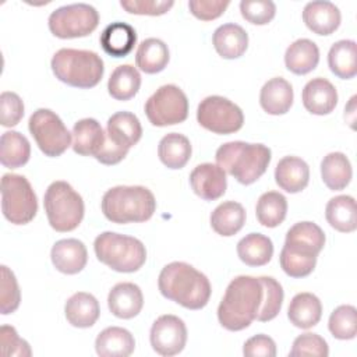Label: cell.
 Wrapping results in <instances>:
<instances>
[{"label":"cell","mask_w":357,"mask_h":357,"mask_svg":"<svg viewBox=\"0 0 357 357\" xmlns=\"http://www.w3.org/2000/svg\"><path fill=\"white\" fill-rule=\"evenodd\" d=\"M141 86V75L131 64H123L114 68L109 81V95L116 100H130L137 95Z\"/></svg>","instance_id":"obj_38"},{"label":"cell","mask_w":357,"mask_h":357,"mask_svg":"<svg viewBox=\"0 0 357 357\" xmlns=\"http://www.w3.org/2000/svg\"><path fill=\"white\" fill-rule=\"evenodd\" d=\"M43 206L49 225L60 233L77 229L85 212L82 197L63 180L53 181L47 187L43 197Z\"/></svg>","instance_id":"obj_7"},{"label":"cell","mask_w":357,"mask_h":357,"mask_svg":"<svg viewBox=\"0 0 357 357\" xmlns=\"http://www.w3.org/2000/svg\"><path fill=\"white\" fill-rule=\"evenodd\" d=\"M64 314L70 325L75 328H91L100 315V307L95 296L78 291L67 300Z\"/></svg>","instance_id":"obj_27"},{"label":"cell","mask_w":357,"mask_h":357,"mask_svg":"<svg viewBox=\"0 0 357 357\" xmlns=\"http://www.w3.org/2000/svg\"><path fill=\"white\" fill-rule=\"evenodd\" d=\"M192 191L205 201H215L226 192L227 178L222 167L213 163H201L190 174Z\"/></svg>","instance_id":"obj_15"},{"label":"cell","mask_w":357,"mask_h":357,"mask_svg":"<svg viewBox=\"0 0 357 357\" xmlns=\"http://www.w3.org/2000/svg\"><path fill=\"white\" fill-rule=\"evenodd\" d=\"M96 258L116 272L131 273L142 268L146 250L141 240L114 231L100 233L93 243Z\"/></svg>","instance_id":"obj_6"},{"label":"cell","mask_w":357,"mask_h":357,"mask_svg":"<svg viewBox=\"0 0 357 357\" xmlns=\"http://www.w3.org/2000/svg\"><path fill=\"white\" fill-rule=\"evenodd\" d=\"M0 346L3 356H31V347L26 340L21 339L14 326L3 325L0 328Z\"/></svg>","instance_id":"obj_47"},{"label":"cell","mask_w":357,"mask_h":357,"mask_svg":"<svg viewBox=\"0 0 357 357\" xmlns=\"http://www.w3.org/2000/svg\"><path fill=\"white\" fill-rule=\"evenodd\" d=\"M106 135L117 146L130 151V148L141 139L142 127L134 113L117 112L107 120Z\"/></svg>","instance_id":"obj_23"},{"label":"cell","mask_w":357,"mask_h":357,"mask_svg":"<svg viewBox=\"0 0 357 357\" xmlns=\"http://www.w3.org/2000/svg\"><path fill=\"white\" fill-rule=\"evenodd\" d=\"M319 63V49L310 39H297L284 53V64L296 75H304L315 70Z\"/></svg>","instance_id":"obj_28"},{"label":"cell","mask_w":357,"mask_h":357,"mask_svg":"<svg viewBox=\"0 0 357 357\" xmlns=\"http://www.w3.org/2000/svg\"><path fill=\"white\" fill-rule=\"evenodd\" d=\"M243 354L245 357H275L276 356L275 340L264 333L255 335L248 340H245L243 346Z\"/></svg>","instance_id":"obj_50"},{"label":"cell","mask_w":357,"mask_h":357,"mask_svg":"<svg viewBox=\"0 0 357 357\" xmlns=\"http://www.w3.org/2000/svg\"><path fill=\"white\" fill-rule=\"evenodd\" d=\"M56 78L70 86L89 89L96 86L105 73L102 57L91 50L60 49L52 57Z\"/></svg>","instance_id":"obj_5"},{"label":"cell","mask_w":357,"mask_h":357,"mask_svg":"<svg viewBox=\"0 0 357 357\" xmlns=\"http://www.w3.org/2000/svg\"><path fill=\"white\" fill-rule=\"evenodd\" d=\"M353 170L349 158L342 152H331L321 162V177L332 191L346 188L351 180Z\"/></svg>","instance_id":"obj_31"},{"label":"cell","mask_w":357,"mask_h":357,"mask_svg":"<svg viewBox=\"0 0 357 357\" xmlns=\"http://www.w3.org/2000/svg\"><path fill=\"white\" fill-rule=\"evenodd\" d=\"M259 279L264 286V301L258 311L257 321L268 322L280 312L284 294L282 284L276 279L271 276H261Z\"/></svg>","instance_id":"obj_41"},{"label":"cell","mask_w":357,"mask_h":357,"mask_svg":"<svg viewBox=\"0 0 357 357\" xmlns=\"http://www.w3.org/2000/svg\"><path fill=\"white\" fill-rule=\"evenodd\" d=\"M245 223V209L241 204L234 201H226L218 205L211 213L212 229L223 236L230 237L238 233Z\"/></svg>","instance_id":"obj_33"},{"label":"cell","mask_w":357,"mask_h":357,"mask_svg":"<svg viewBox=\"0 0 357 357\" xmlns=\"http://www.w3.org/2000/svg\"><path fill=\"white\" fill-rule=\"evenodd\" d=\"M158 287L163 297L188 310L204 308L211 297L209 279L187 262H170L159 273Z\"/></svg>","instance_id":"obj_2"},{"label":"cell","mask_w":357,"mask_h":357,"mask_svg":"<svg viewBox=\"0 0 357 357\" xmlns=\"http://www.w3.org/2000/svg\"><path fill=\"white\" fill-rule=\"evenodd\" d=\"M304 107L317 116L329 114L337 105V91L326 78H312L303 88L301 93Z\"/></svg>","instance_id":"obj_16"},{"label":"cell","mask_w":357,"mask_h":357,"mask_svg":"<svg viewBox=\"0 0 357 357\" xmlns=\"http://www.w3.org/2000/svg\"><path fill=\"white\" fill-rule=\"evenodd\" d=\"M145 114L156 127L183 123L188 116V99L177 85H162L146 100Z\"/></svg>","instance_id":"obj_11"},{"label":"cell","mask_w":357,"mask_h":357,"mask_svg":"<svg viewBox=\"0 0 357 357\" xmlns=\"http://www.w3.org/2000/svg\"><path fill=\"white\" fill-rule=\"evenodd\" d=\"M229 0H190V13L201 21H212L219 18L229 7Z\"/></svg>","instance_id":"obj_49"},{"label":"cell","mask_w":357,"mask_h":357,"mask_svg":"<svg viewBox=\"0 0 357 357\" xmlns=\"http://www.w3.org/2000/svg\"><path fill=\"white\" fill-rule=\"evenodd\" d=\"M110 312L121 319L137 317L144 307V296L141 289L131 282H121L112 287L107 296Z\"/></svg>","instance_id":"obj_18"},{"label":"cell","mask_w":357,"mask_h":357,"mask_svg":"<svg viewBox=\"0 0 357 357\" xmlns=\"http://www.w3.org/2000/svg\"><path fill=\"white\" fill-rule=\"evenodd\" d=\"M287 213V199L278 191L264 192L255 206V215L258 222L265 227L279 226Z\"/></svg>","instance_id":"obj_39"},{"label":"cell","mask_w":357,"mask_h":357,"mask_svg":"<svg viewBox=\"0 0 357 357\" xmlns=\"http://www.w3.org/2000/svg\"><path fill=\"white\" fill-rule=\"evenodd\" d=\"M322 317V304L319 298L312 293L296 294L287 308V318L290 322L301 329H310L315 326Z\"/></svg>","instance_id":"obj_29"},{"label":"cell","mask_w":357,"mask_h":357,"mask_svg":"<svg viewBox=\"0 0 357 357\" xmlns=\"http://www.w3.org/2000/svg\"><path fill=\"white\" fill-rule=\"evenodd\" d=\"M271 158V149L266 145L244 141L226 142L215 155L216 165L244 185L255 183L266 172Z\"/></svg>","instance_id":"obj_3"},{"label":"cell","mask_w":357,"mask_h":357,"mask_svg":"<svg viewBox=\"0 0 357 357\" xmlns=\"http://www.w3.org/2000/svg\"><path fill=\"white\" fill-rule=\"evenodd\" d=\"M100 206L112 223H141L153 216L156 199L144 185H117L103 194Z\"/></svg>","instance_id":"obj_4"},{"label":"cell","mask_w":357,"mask_h":357,"mask_svg":"<svg viewBox=\"0 0 357 357\" xmlns=\"http://www.w3.org/2000/svg\"><path fill=\"white\" fill-rule=\"evenodd\" d=\"M240 11L244 20L254 25H266L276 14V6L271 0H243Z\"/></svg>","instance_id":"obj_44"},{"label":"cell","mask_w":357,"mask_h":357,"mask_svg":"<svg viewBox=\"0 0 357 357\" xmlns=\"http://www.w3.org/2000/svg\"><path fill=\"white\" fill-rule=\"evenodd\" d=\"M120 6L130 14L137 15H162L173 6L172 0H121Z\"/></svg>","instance_id":"obj_48"},{"label":"cell","mask_w":357,"mask_h":357,"mask_svg":"<svg viewBox=\"0 0 357 357\" xmlns=\"http://www.w3.org/2000/svg\"><path fill=\"white\" fill-rule=\"evenodd\" d=\"M325 218L331 227L342 233H351L357 229L356 199L350 195H337L329 199L325 208Z\"/></svg>","instance_id":"obj_30"},{"label":"cell","mask_w":357,"mask_h":357,"mask_svg":"<svg viewBox=\"0 0 357 357\" xmlns=\"http://www.w3.org/2000/svg\"><path fill=\"white\" fill-rule=\"evenodd\" d=\"M1 211L13 225H26L36 216L38 199L26 177L14 173L3 174Z\"/></svg>","instance_id":"obj_8"},{"label":"cell","mask_w":357,"mask_h":357,"mask_svg":"<svg viewBox=\"0 0 357 357\" xmlns=\"http://www.w3.org/2000/svg\"><path fill=\"white\" fill-rule=\"evenodd\" d=\"M212 43L218 54L223 59L233 60L241 57L248 47V35L237 24H223L213 32Z\"/></svg>","instance_id":"obj_25"},{"label":"cell","mask_w":357,"mask_h":357,"mask_svg":"<svg viewBox=\"0 0 357 357\" xmlns=\"http://www.w3.org/2000/svg\"><path fill=\"white\" fill-rule=\"evenodd\" d=\"M339 8L326 0L310 1L303 10V21L305 26L317 35H331L340 25Z\"/></svg>","instance_id":"obj_19"},{"label":"cell","mask_w":357,"mask_h":357,"mask_svg":"<svg viewBox=\"0 0 357 357\" xmlns=\"http://www.w3.org/2000/svg\"><path fill=\"white\" fill-rule=\"evenodd\" d=\"M264 301V286L259 278L241 275L234 278L218 307L219 324L231 332L248 328L257 319Z\"/></svg>","instance_id":"obj_1"},{"label":"cell","mask_w":357,"mask_h":357,"mask_svg":"<svg viewBox=\"0 0 357 357\" xmlns=\"http://www.w3.org/2000/svg\"><path fill=\"white\" fill-rule=\"evenodd\" d=\"M324 245L325 233L318 225L312 222H298L287 230L282 250L305 258H317Z\"/></svg>","instance_id":"obj_14"},{"label":"cell","mask_w":357,"mask_h":357,"mask_svg":"<svg viewBox=\"0 0 357 357\" xmlns=\"http://www.w3.org/2000/svg\"><path fill=\"white\" fill-rule=\"evenodd\" d=\"M237 255L248 266L266 265L273 255L272 240L261 233H250L237 243Z\"/></svg>","instance_id":"obj_36"},{"label":"cell","mask_w":357,"mask_h":357,"mask_svg":"<svg viewBox=\"0 0 357 357\" xmlns=\"http://www.w3.org/2000/svg\"><path fill=\"white\" fill-rule=\"evenodd\" d=\"M293 86L282 77H275L266 81L259 92L261 107L272 116L287 113L293 105Z\"/></svg>","instance_id":"obj_22"},{"label":"cell","mask_w":357,"mask_h":357,"mask_svg":"<svg viewBox=\"0 0 357 357\" xmlns=\"http://www.w3.org/2000/svg\"><path fill=\"white\" fill-rule=\"evenodd\" d=\"M0 271V311L3 315H8L20 307L21 293L13 271H10L6 265H1Z\"/></svg>","instance_id":"obj_42"},{"label":"cell","mask_w":357,"mask_h":357,"mask_svg":"<svg viewBox=\"0 0 357 357\" xmlns=\"http://www.w3.org/2000/svg\"><path fill=\"white\" fill-rule=\"evenodd\" d=\"M149 340L152 349L165 357L183 351L187 343V328L183 319L176 315H160L151 328Z\"/></svg>","instance_id":"obj_13"},{"label":"cell","mask_w":357,"mask_h":357,"mask_svg":"<svg viewBox=\"0 0 357 357\" xmlns=\"http://www.w3.org/2000/svg\"><path fill=\"white\" fill-rule=\"evenodd\" d=\"M99 42L106 54L112 57H126L135 46L137 32L130 24L116 21L102 31Z\"/></svg>","instance_id":"obj_24"},{"label":"cell","mask_w":357,"mask_h":357,"mask_svg":"<svg viewBox=\"0 0 357 357\" xmlns=\"http://www.w3.org/2000/svg\"><path fill=\"white\" fill-rule=\"evenodd\" d=\"M279 261L283 272L290 278H296V279L308 276L317 265V258H305V257L294 255L284 250L280 251Z\"/></svg>","instance_id":"obj_46"},{"label":"cell","mask_w":357,"mask_h":357,"mask_svg":"<svg viewBox=\"0 0 357 357\" xmlns=\"http://www.w3.org/2000/svg\"><path fill=\"white\" fill-rule=\"evenodd\" d=\"M331 71L342 78L350 79L357 74V45L354 40L343 39L333 43L328 53Z\"/></svg>","instance_id":"obj_32"},{"label":"cell","mask_w":357,"mask_h":357,"mask_svg":"<svg viewBox=\"0 0 357 357\" xmlns=\"http://www.w3.org/2000/svg\"><path fill=\"white\" fill-rule=\"evenodd\" d=\"M47 24L56 38H84L98 28L99 14L95 7L86 3H74L56 8L49 15Z\"/></svg>","instance_id":"obj_10"},{"label":"cell","mask_w":357,"mask_h":357,"mask_svg":"<svg viewBox=\"0 0 357 357\" xmlns=\"http://www.w3.org/2000/svg\"><path fill=\"white\" fill-rule=\"evenodd\" d=\"M275 181L286 192H300L308 185L310 167L301 158L284 156L276 165Z\"/></svg>","instance_id":"obj_21"},{"label":"cell","mask_w":357,"mask_h":357,"mask_svg":"<svg viewBox=\"0 0 357 357\" xmlns=\"http://www.w3.org/2000/svg\"><path fill=\"white\" fill-rule=\"evenodd\" d=\"M24 117L22 99L15 92H1L0 95V121L3 127H14Z\"/></svg>","instance_id":"obj_45"},{"label":"cell","mask_w":357,"mask_h":357,"mask_svg":"<svg viewBox=\"0 0 357 357\" xmlns=\"http://www.w3.org/2000/svg\"><path fill=\"white\" fill-rule=\"evenodd\" d=\"M54 268L66 275L81 272L88 262L86 247L77 238H63L54 243L50 252Z\"/></svg>","instance_id":"obj_17"},{"label":"cell","mask_w":357,"mask_h":357,"mask_svg":"<svg viewBox=\"0 0 357 357\" xmlns=\"http://www.w3.org/2000/svg\"><path fill=\"white\" fill-rule=\"evenodd\" d=\"M170 54L167 45L158 38L142 40L135 53L137 67L146 74H156L166 68Z\"/></svg>","instance_id":"obj_34"},{"label":"cell","mask_w":357,"mask_h":357,"mask_svg":"<svg viewBox=\"0 0 357 357\" xmlns=\"http://www.w3.org/2000/svg\"><path fill=\"white\" fill-rule=\"evenodd\" d=\"M135 349V339L130 331L120 326L103 329L95 340V350L100 357H128Z\"/></svg>","instance_id":"obj_26"},{"label":"cell","mask_w":357,"mask_h":357,"mask_svg":"<svg viewBox=\"0 0 357 357\" xmlns=\"http://www.w3.org/2000/svg\"><path fill=\"white\" fill-rule=\"evenodd\" d=\"M197 120L201 127L213 134H233L244 124L243 110L227 98L206 96L197 109Z\"/></svg>","instance_id":"obj_12"},{"label":"cell","mask_w":357,"mask_h":357,"mask_svg":"<svg viewBox=\"0 0 357 357\" xmlns=\"http://www.w3.org/2000/svg\"><path fill=\"white\" fill-rule=\"evenodd\" d=\"M329 332L340 340L354 339L357 335V310L354 305L344 304L335 308L328 321Z\"/></svg>","instance_id":"obj_40"},{"label":"cell","mask_w":357,"mask_h":357,"mask_svg":"<svg viewBox=\"0 0 357 357\" xmlns=\"http://www.w3.org/2000/svg\"><path fill=\"white\" fill-rule=\"evenodd\" d=\"M190 139L178 132L166 134L158 146V155L160 162L169 169H181L191 158Z\"/></svg>","instance_id":"obj_35"},{"label":"cell","mask_w":357,"mask_h":357,"mask_svg":"<svg viewBox=\"0 0 357 357\" xmlns=\"http://www.w3.org/2000/svg\"><path fill=\"white\" fill-rule=\"evenodd\" d=\"M329 349L325 339L317 333H303L297 336L293 342L291 350L289 356L291 357H303V356H312V357H328Z\"/></svg>","instance_id":"obj_43"},{"label":"cell","mask_w":357,"mask_h":357,"mask_svg":"<svg viewBox=\"0 0 357 357\" xmlns=\"http://www.w3.org/2000/svg\"><path fill=\"white\" fill-rule=\"evenodd\" d=\"M73 149L81 156H93L102 151L106 132L103 131L100 123L95 119H82L78 120L73 127Z\"/></svg>","instance_id":"obj_20"},{"label":"cell","mask_w":357,"mask_h":357,"mask_svg":"<svg viewBox=\"0 0 357 357\" xmlns=\"http://www.w3.org/2000/svg\"><path fill=\"white\" fill-rule=\"evenodd\" d=\"M28 128L39 149L49 158L63 155L71 145L73 134L50 109L35 110L29 117Z\"/></svg>","instance_id":"obj_9"},{"label":"cell","mask_w":357,"mask_h":357,"mask_svg":"<svg viewBox=\"0 0 357 357\" xmlns=\"http://www.w3.org/2000/svg\"><path fill=\"white\" fill-rule=\"evenodd\" d=\"M31 156V145L26 137L18 131H6L0 138V162L4 167L17 169L24 166Z\"/></svg>","instance_id":"obj_37"}]
</instances>
